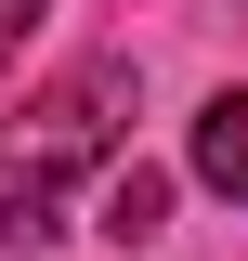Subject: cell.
Instances as JSON below:
<instances>
[{"label": "cell", "instance_id": "1", "mask_svg": "<svg viewBox=\"0 0 248 261\" xmlns=\"http://www.w3.org/2000/svg\"><path fill=\"white\" fill-rule=\"evenodd\" d=\"M105 144H118V79H65V92H39L27 118H0V248H39L53 235V183L65 170H92Z\"/></svg>", "mask_w": 248, "mask_h": 261}, {"label": "cell", "instance_id": "2", "mask_svg": "<svg viewBox=\"0 0 248 261\" xmlns=\"http://www.w3.org/2000/svg\"><path fill=\"white\" fill-rule=\"evenodd\" d=\"M196 170H209V183L248 209V92H222L209 118H196Z\"/></svg>", "mask_w": 248, "mask_h": 261}, {"label": "cell", "instance_id": "3", "mask_svg": "<svg viewBox=\"0 0 248 261\" xmlns=\"http://www.w3.org/2000/svg\"><path fill=\"white\" fill-rule=\"evenodd\" d=\"M157 222H170V183H157V170H118V183H105V235H118V248H144Z\"/></svg>", "mask_w": 248, "mask_h": 261}, {"label": "cell", "instance_id": "4", "mask_svg": "<svg viewBox=\"0 0 248 261\" xmlns=\"http://www.w3.org/2000/svg\"><path fill=\"white\" fill-rule=\"evenodd\" d=\"M13 27H39V0H0V39H13Z\"/></svg>", "mask_w": 248, "mask_h": 261}, {"label": "cell", "instance_id": "5", "mask_svg": "<svg viewBox=\"0 0 248 261\" xmlns=\"http://www.w3.org/2000/svg\"><path fill=\"white\" fill-rule=\"evenodd\" d=\"M235 13H248V0H235Z\"/></svg>", "mask_w": 248, "mask_h": 261}]
</instances>
